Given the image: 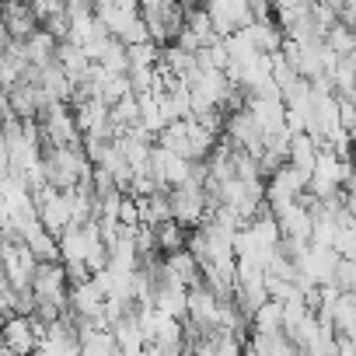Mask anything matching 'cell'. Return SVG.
I'll return each mask as SVG.
<instances>
[{
    "instance_id": "obj_10",
    "label": "cell",
    "mask_w": 356,
    "mask_h": 356,
    "mask_svg": "<svg viewBox=\"0 0 356 356\" xmlns=\"http://www.w3.org/2000/svg\"><path fill=\"white\" fill-rule=\"evenodd\" d=\"M4 290H11V280H8V266L0 262V293H4Z\"/></svg>"
},
{
    "instance_id": "obj_9",
    "label": "cell",
    "mask_w": 356,
    "mask_h": 356,
    "mask_svg": "<svg viewBox=\"0 0 356 356\" xmlns=\"http://www.w3.org/2000/svg\"><path fill=\"white\" fill-rule=\"evenodd\" d=\"M210 346H213V356H245V339H238L234 332H217L213 339H210Z\"/></svg>"
},
{
    "instance_id": "obj_2",
    "label": "cell",
    "mask_w": 356,
    "mask_h": 356,
    "mask_svg": "<svg viewBox=\"0 0 356 356\" xmlns=\"http://www.w3.org/2000/svg\"><path fill=\"white\" fill-rule=\"evenodd\" d=\"M32 293H35V300H60V304H67V297H70V283H67V269H63V262H35V273H32Z\"/></svg>"
},
{
    "instance_id": "obj_4",
    "label": "cell",
    "mask_w": 356,
    "mask_h": 356,
    "mask_svg": "<svg viewBox=\"0 0 356 356\" xmlns=\"http://www.w3.org/2000/svg\"><path fill=\"white\" fill-rule=\"evenodd\" d=\"M0 22H4V29H8V35L15 42H25V39H32L42 29L39 18H35V11H32V4H18V0L0 4Z\"/></svg>"
},
{
    "instance_id": "obj_8",
    "label": "cell",
    "mask_w": 356,
    "mask_h": 356,
    "mask_svg": "<svg viewBox=\"0 0 356 356\" xmlns=\"http://www.w3.org/2000/svg\"><path fill=\"white\" fill-rule=\"evenodd\" d=\"M126 60H129V70H157V63H161V49H157L154 42L129 46V49H126Z\"/></svg>"
},
{
    "instance_id": "obj_1",
    "label": "cell",
    "mask_w": 356,
    "mask_h": 356,
    "mask_svg": "<svg viewBox=\"0 0 356 356\" xmlns=\"http://www.w3.org/2000/svg\"><path fill=\"white\" fill-rule=\"evenodd\" d=\"M168 203H171V220H175V224H182L186 231L200 227V224L207 220V213H210L207 193H203L200 186H193V182L171 189V193H168Z\"/></svg>"
},
{
    "instance_id": "obj_7",
    "label": "cell",
    "mask_w": 356,
    "mask_h": 356,
    "mask_svg": "<svg viewBox=\"0 0 356 356\" xmlns=\"http://www.w3.org/2000/svg\"><path fill=\"white\" fill-rule=\"evenodd\" d=\"M252 325H255L259 335H276V332H283V304L266 300V304L252 314Z\"/></svg>"
},
{
    "instance_id": "obj_5",
    "label": "cell",
    "mask_w": 356,
    "mask_h": 356,
    "mask_svg": "<svg viewBox=\"0 0 356 356\" xmlns=\"http://www.w3.org/2000/svg\"><path fill=\"white\" fill-rule=\"evenodd\" d=\"M95 18L105 25L112 39H119L140 18V4H108V0H102V4H95Z\"/></svg>"
},
{
    "instance_id": "obj_11",
    "label": "cell",
    "mask_w": 356,
    "mask_h": 356,
    "mask_svg": "<svg viewBox=\"0 0 356 356\" xmlns=\"http://www.w3.org/2000/svg\"><path fill=\"white\" fill-rule=\"evenodd\" d=\"M4 325H8V314H0V335H4Z\"/></svg>"
},
{
    "instance_id": "obj_3",
    "label": "cell",
    "mask_w": 356,
    "mask_h": 356,
    "mask_svg": "<svg viewBox=\"0 0 356 356\" xmlns=\"http://www.w3.org/2000/svg\"><path fill=\"white\" fill-rule=\"evenodd\" d=\"M0 346L11 349L15 356H35L39 346H42V339H39V332H35V321H32V318H22V314L8 318L4 335H0Z\"/></svg>"
},
{
    "instance_id": "obj_6",
    "label": "cell",
    "mask_w": 356,
    "mask_h": 356,
    "mask_svg": "<svg viewBox=\"0 0 356 356\" xmlns=\"http://www.w3.org/2000/svg\"><path fill=\"white\" fill-rule=\"evenodd\" d=\"M186 241H189V231L175 220H164L154 227V245H157V255H175V252H186Z\"/></svg>"
},
{
    "instance_id": "obj_12",
    "label": "cell",
    "mask_w": 356,
    "mask_h": 356,
    "mask_svg": "<svg viewBox=\"0 0 356 356\" xmlns=\"http://www.w3.org/2000/svg\"><path fill=\"white\" fill-rule=\"evenodd\" d=\"M349 161H353V175H356V147H353V157Z\"/></svg>"
}]
</instances>
